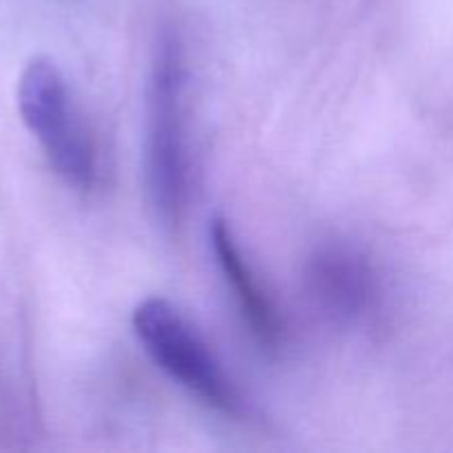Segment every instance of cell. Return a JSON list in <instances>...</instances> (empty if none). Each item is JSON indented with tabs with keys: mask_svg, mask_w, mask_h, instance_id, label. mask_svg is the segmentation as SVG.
I'll use <instances>...</instances> for the list:
<instances>
[{
	"mask_svg": "<svg viewBox=\"0 0 453 453\" xmlns=\"http://www.w3.org/2000/svg\"><path fill=\"white\" fill-rule=\"evenodd\" d=\"M184 58L173 35L159 38L146 87L144 184L162 226L180 224L188 184L184 124Z\"/></svg>",
	"mask_w": 453,
	"mask_h": 453,
	"instance_id": "cell-1",
	"label": "cell"
},
{
	"mask_svg": "<svg viewBox=\"0 0 453 453\" xmlns=\"http://www.w3.org/2000/svg\"><path fill=\"white\" fill-rule=\"evenodd\" d=\"M18 111L58 177L75 190L96 184V149L56 62L35 56L18 80Z\"/></svg>",
	"mask_w": 453,
	"mask_h": 453,
	"instance_id": "cell-2",
	"label": "cell"
},
{
	"mask_svg": "<svg viewBox=\"0 0 453 453\" xmlns=\"http://www.w3.org/2000/svg\"><path fill=\"white\" fill-rule=\"evenodd\" d=\"M133 330L146 354L173 380L221 414L237 416L242 398L206 341L166 299H146L133 312Z\"/></svg>",
	"mask_w": 453,
	"mask_h": 453,
	"instance_id": "cell-3",
	"label": "cell"
},
{
	"mask_svg": "<svg viewBox=\"0 0 453 453\" xmlns=\"http://www.w3.org/2000/svg\"><path fill=\"white\" fill-rule=\"evenodd\" d=\"M208 233H211V243L217 265H219L226 283H230V288H233L234 299H237L239 310L243 314V321L248 323V327H250V332L257 336V341L261 345H265L270 349L277 348L283 332L279 314L274 310L273 301L259 288V281L252 274L248 261L243 259L228 221L221 219V217H215L211 221V230Z\"/></svg>",
	"mask_w": 453,
	"mask_h": 453,
	"instance_id": "cell-4",
	"label": "cell"
},
{
	"mask_svg": "<svg viewBox=\"0 0 453 453\" xmlns=\"http://www.w3.org/2000/svg\"><path fill=\"white\" fill-rule=\"evenodd\" d=\"M308 281L312 296L332 317L354 321L365 312L374 281L365 261L345 248H326L310 261Z\"/></svg>",
	"mask_w": 453,
	"mask_h": 453,
	"instance_id": "cell-5",
	"label": "cell"
}]
</instances>
